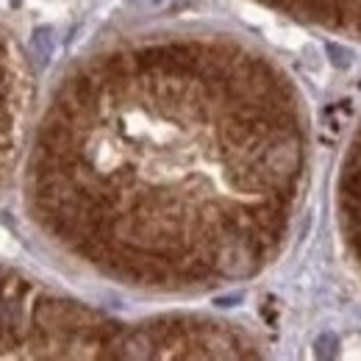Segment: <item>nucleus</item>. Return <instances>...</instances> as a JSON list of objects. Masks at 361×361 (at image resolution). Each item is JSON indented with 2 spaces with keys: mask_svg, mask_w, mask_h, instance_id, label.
Segmentation results:
<instances>
[{
  "mask_svg": "<svg viewBox=\"0 0 361 361\" xmlns=\"http://www.w3.org/2000/svg\"><path fill=\"white\" fill-rule=\"evenodd\" d=\"M309 164L289 75L223 37L109 47L53 92L25 200L56 250L145 292H212L270 267Z\"/></svg>",
  "mask_w": 361,
  "mask_h": 361,
  "instance_id": "obj_1",
  "label": "nucleus"
},
{
  "mask_svg": "<svg viewBox=\"0 0 361 361\" xmlns=\"http://www.w3.org/2000/svg\"><path fill=\"white\" fill-rule=\"evenodd\" d=\"M250 334L209 317L117 319L0 267V359H250Z\"/></svg>",
  "mask_w": 361,
  "mask_h": 361,
  "instance_id": "obj_2",
  "label": "nucleus"
},
{
  "mask_svg": "<svg viewBox=\"0 0 361 361\" xmlns=\"http://www.w3.org/2000/svg\"><path fill=\"white\" fill-rule=\"evenodd\" d=\"M31 78L14 39L0 28V186L14 173L28 134Z\"/></svg>",
  "mask_w": 361,
  "mask_h": 361,
  "instance_id": "obj_3",
  "label": "nucleus"
},
{
  "mask_svg": "<svg viewBox=\"0 0 361 361\" xmlns=\"http://www.w3.org/2000/svg\"><path fill=\"white\" fill-rule=\"evenodd\" d=\"M286 17L361 39V0H259Z\"/></svg>",
  "mask_w": 361,
  "mask_h": 361,
  "instance_id": "obj_4",
  "label": "nucleus"
},
{
  "mask_svg": "<svg viewBox=\"0 0 361 361\" xmlns=\"http://www.w3.org/2000/svg\"><path fill=\"white\" fill-rule=\"evenodd\" d=\"M339 223L348 253L361 270V126L342 164L339 178Z\"/></svg>",
  "mask_w": 361,
  "mask_h": 361,
  "instance_id": "obj_5",
  "label": "nucleus"
}]
</instances>
